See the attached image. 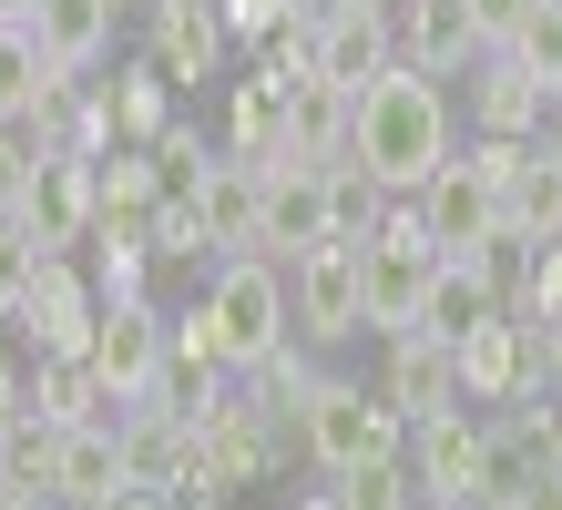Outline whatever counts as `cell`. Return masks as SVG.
<instances>
[{
    "mask_svg": "<svg viewBox=\"0 0 562 510\" xmlns=\"http://www.w3.org/2000/svg\"><path fill=\"white\" fill-rule=\"evenodd\" d=\"M154 276V246H92V286H103V306H134Z\"/></svg>",
    "mask_w": 562,
    "mask_h": 510,
    "instance_id": "obj_34",
    "label": "cell"
},
{
    "mask_svg": "<svg viewBox=\"0 0 562 510\" xmlns=\"http://www.w3.org/2000/svg\"><path fill=\"white\" fill-rule=\"evenodd\" d=\"M103 92H113V133H123V144H154V133L175 123V72H164L154 52H144V61H123Z\"/></svg>",
    "mask_w": 562,
    "mask_h": 510,
    "instance_id": "obj_28",
    "label": "cell"
},
{
    "mask_svg": "<svg viewBox=\"0 0 562 510\" xmlns=\"http://www.w3.org/2000/svg\"><path fill=\"white\" fill-rule=\"evenodd\" d=\"M491 317H512L502 276H491V265H471V256H440V276H429V306H419V327L440 337V348H460V337H481Z\"/></svg>",
    "mask_w": 562,
    "mask_h": 510,
    "instance_id": "obj_21",
    "label": "cell"
},
{
    "mask_svg": "<svg viewBox=\"0 0 562 510\" xmlns=\"http://www.w3.org/2000/svg\"><path fill=\"white\" fill-rule=\"evenodd\" d=\"M409 204H419V225H429V246H440V256H471V265L502 256V194L481 184V163H471V154L440 163V174H429Z\"/></svg>",
    "mask_w": 562,
    "mask_h": 510,
    "instance_id": "obj_8",
    "label": "cell"
},
{
    "mask_svg": "<svg viewBox=\"0 0 562 510\" xmlns=\"http://www.w3.org/2000/svg\"><path fill=\"white\" fill-rule=\"evenodd\" d=\"M113 0H42V11H31V31H42V52L61 61V72H72V82H92V72H103V61H113Z\"/></svg>",
    "mask_w": 562,
    "mask_h": 510,
    "instance_id": "obj_24",
    "label": "cell"
},
{
    "mask_svg": "<svg viewBox=\"0 0 562 510\" xmlns=\"http://www.w3.org/2000/svg\"><path fill=\"white\" fill-rule=\"evenodd\" d=\"M164 306L134 296V306H103V327H92V378L113 388V408H144L164 388Z\"/></svg>",
    "mask_w": 562,
    "mask_h": 510,
    "instance_id": "obj_10",
    "label": "cell"
},
{
    "mask_svg": "<svg viewBox=\"0 0 562 510\" xmlns=\"http://www.w3.org/2000/svg\"><path fill=\"white\" fill-rule=\"evenodd\" d=\"M113 510H175V500H144V490H134V500H113Z\"/></svg>",
    "mask_w": 562,
    "mask_h": 510,
    "instance_id": "obj_43",
    "label": "cell"
},
{
    "mask_svg": "<svg viewBox=\"0 0 562 510\" xmlns=\"http://www.w3.org/2000/svg\"><path fill=\"white\" fill-rule=\"evenodd\" d=\"M400 72V31H389L379 0H327L317 11V82H338V92H369Z\"/></svg>",
    "mask_w": 562,
    "mask_h": 510,
    "instance_id": "obj_12",
    "label": "cell"
},
{
    "mask_svg": "<svg viewBox=\"0 0 562 510\" xmlns=\"http://www.w3.org/2000/svg\"><path fill=\"white\" fill-rule=\"evenodd\" d=\"M21 419H31V367H21V348H0V439Z\"/></svg>",
    "mask_w": 562,
    "mask_h": 510,
    "instance_id": "obj_37",
    "label": "cell"
},
{
    "mask_svg": "<svg viewBox=\"0 0 562 510\" xmlns=\"http://www.w3.org/2000/svg\"><path fill=\"white\" fill-rule=\"evenodd\" d=\"M296 439H307V460L327 480H348L369 460H409V419L379 388H348V378H317V398L296 408Z\"/></svg>",
    "mask_w": 562,
    "mask_h": 510,
    "instance_id": "obj_2",
    "label": "cell"
},
{
    "mask_svg": "<svg viewBox=\"0 0 562 510\" xmlns=\"http://www.w3.org/2000/svg\"><path fill=\"white\" fill-rule=\"evenodd\" d=\"M348 510H419V480H409V460H369V469H348V480H327Z\"/></svg>",
    "mask_w": 562,
    "mask_h": 510,
    "instance_id": "obj_30",
    "label": "cell"
},
{
    "mask_svg": "<svg viewBox=\"0 0 562 510\" xmlns=\"http://www.w3.org/2000/svg\"><path fill=\"white\" fill-rule=\"evenodd\" d=\"M419 510H460V500H419Z\"/></svg>",
    "mask_w": 562,
    "mask_h": 510,
    "instance_id": "obj_45",
    "label": "cell"
},
{
    "mask_svg": "<svg viewBox=\"0 0 562 510\" xmlns=\"http://www.w3.org/2000/svg\"><path fill=\"white\" fill-rule=\"evenodd\" d=\"M61 82H72V72L42 52V31H31V21H0V123H31Z\"/></svg>",
    "mask_w": 562,
    "mask_h": 510,
    "instance_id": "obj_27",
    "label": "cell"
},
{
    "mask_svg": "<svg viewBox=\"0 0 562 510\" xmlns=\"http://www.w3.org/2000/svg\"><path fill=\"white\" fill-rule=\"evenodd\" d=\"M358 154V92L338 82H286V163H348Z\"/></svg>",
    "mask_w": 562,
    "mask_h": 510,
    "instance_id": "obj_19",
    "label": "cell"
},
{
    "mask_svg": "<svg viewBox=\"0 0 562 510\" xmlns=\"http://www.w3.org/2000/svg\"><path fill=\"white\" fill-rule=\"evenodd\" d=\"M491 510H562V469H552V460H532V469H521V480L491 500Z\"/></svg>",
    "mask_w": 562,
    "mask_h": 510,
    "instance_id": "obj_35",
    "label": "cell"
},
{
    "mask_svg": "<svg viewBox=\"0 0 562 510\" xmlns=\"http://www.w3.org/2000/svg\"><path fill=\"white\" fill-rule=\"evenodd\" d=\"M542 378L562 388V327H542Z\"/></svg>",
    "mask_w": 562,
    "mask_h": 510,
    "instance_id": "obj_39",
    "label": "cell"
},
{
    "mask_svg": "<svg viewBox=\"0 0 562 510\" xmlns=\"http://www.w3.org/2000/svg\"><path fill=\"white\" fill-rule=\"evenodd\" d=\"M52 500H61V510H113V500H134V480H123V419H103V429H61Z\"/></svg>",
    "mask_w": 562,
    "mask_h": 510,
    "instance_id": "obj_18",
    "label": "cell"
},
{
    "mask_svg": "<svg viewBox=\"0 0 562 510\" xmlns=\"http://www.w3.org/2000/svg\"><path fill=\"white\" fill-rule=\"evenodd\" d=\"M225 154L236 163H267V154H286V82L256 61V72L225 92Z\"/></svg>",
    "mask_w": 562,
    "mask_h": 510,
    "instance_id": "obj_26",
    "label": "cell"
},
{
    "mask_svg": "<svg viewBox=\"0 0 562 510\" xmlns=\"http://www.w3.org/2000/svg\"><path fill=\"white\" fill-rule=\"evenodd\" d=\"M21 256V225H11V204H0V265H11Z\"/></svg>",
    "mask_w": 562,
    "mask_h": 510,
    "instance_id": "obj_40",
    "label": "cell"
},
{
    "mask_svg": "<svg viewBox=\"0 0 562 510\" xmlns=\"http://www.w3.org/2000/svg\"><path fill=\"white\" fill-rule=\"evenodd\" d=\"M21 306H31V256L0 265V327H21Z\"/></svg>",
    "mask_w": 562,
    "mask_h": 510,
    "instance_id": "obj_38",
    "label": "cell"
},
{
    "mask_svg": "<svg viewBox=\"0 0 562 510\" xmlns=\"http://www.w3.org/2000/svg\"><path fill=\"white\" fill-rule=\"evenodd\" d=\"M512 317H532V327H562V235H552V246H532V256H521Z\"/></svg>",
    "mask_w": 562,
    "mask_h": 510,
    "instance_id": "obj_32",
    "label": "cell"
},
{
    "mask_svg": "<svg viewBox=\"0 0 562 510\" xmlns=\"http://www.w3.org/2000/svg\"><path fill=\"white\" fill-rule=\"evenodd\" d=\"M256 174H267V256H277V265L317 256V246H338V204H327V174H317V163L267 154Z\"/></svg>",
    "mask_w": 562,
    "mask_h": 510,
    "instance_id": "obj_14",
    "label": "cell"
},
{
    "mask_svg": "<svg viewBox=\"0 0 562 510\" xmlns=\"http://www.w3.org/2000/svg\"><path fill=\"white\" fill-rule=\"evenodd\" d=\"M491 194H502V246H552L562 235V154L552 144H512V174Z\"/></svg>",
    "mask_w": 562,
    "mask_h": 510,
    "instance_id": "obj_17",
    "label": "cell"
},
{
    "mask_svg": "<svg viewBox=\"0 0 562 510\" xmlns=\"http://www.w3.org/2000/svg\"><path fill=\"white\" fill-rule=\"evenodd\" d=\"M123 480H134L144 500H184L205 490V450H194V408H123Z\"/></svg>",
    "mask_w": 562,
    "mask_h": 510,
    "instance_id": "obj_6",
    "label": "cell"
},
{
    "mask_svg": "<svg viewBox=\"0 0 562 510\" xmlns=\"http://www.w3.org/2000/svg\"><path fill=\"white\" fill-rule=\"evenodd\" d=\"M512 61L532 72L552 102H562V0H532V21H521V42H512Z\"/></svg>",
    "mask_w": 562,
    "mask_h": 510,
    "instance_id": "obj_31",
    "label": "cell"
},
{
    "mask_svg": "<svg viewBox=\"0 0 562 510\" xmlns=\"http://www.w3.org/2000/svg\"><path fill=\"white\" fill-rule=\"evenodd\" d=\"M113 11H154V0H113Z\"/></svg>",
    "mask_w": 562,
    "mask_h": 510,
    "instance_id": "obj_44",
    "label": "cell"
},
{
    "mask_svg": "<svg viewBox=\"0 0 562 510\" xmlns=\"http://www.w3.org/2000/svg\"><path fill=\"white\" fill-rule=\"evenodd\" d=\"M31 358H92V327H103V286L82 276L72 256H31Z\"/></svg>",
    "mask_w": 562,
    "mask_h": 510,
    "instance_id": "obj_9",
    "label": "cell"
},
{
    "mask_svg": "<svg viewBox=\"0 0 562 510\" xmlns=\"http://www.w3.org/2000/svg\"><path fill=\"white\" fill-rule=\"evenodd\" d=\"M552 469H562V460H552Z\"/></svg>",
    "mask_w": 562,
    "mask_h": 510,
    "instance_id": "obj_46",
    "label": "cell"
},
{
    "mask_svg": "<svg viewBox=\"0 0 562 510\" xmlns=\"http://www.w3.org/2000/svg\"><path fill=\"white\" fill-rule=\"evenodd\" d=\"M471 21H481V52H512L521 21H532V0H471Z\"/></svg>",
    "mask_w": 562,
    "mask_h": 510,
    "instance_id": "obj_36",
    "label": "cell"
},
{
    "mask_svg": "<svg viewBox=\"0 0 562 510\" xmlns=\"http://www.w3.org/2000/svg\"><path fill=\"white\" fill-rule=\"evenodd\" d=\"M21 225V256H72L92 246V154H31L11 184H0Z\"/></svg>",
    "mask_w": 562,
    "mask_h": 510,
    "instance_id": "obj_3",
    "label": "cell"
},
{
    "mask_svg": "<svg viewBox=\"0 0 562 510\" xmlns=\"http://www.w3.org/2000/svg\"><path fill=\"white\" fill-rule=\"evenodd\" d=\"M31 11H42V0H0V21H31Z\"/></svg>",
    "mask_w": 562,
    "mask_h": 510,
    "instance_id": "obj_42",
    "label": "cell"
},
{
    "mask_svg": "<svg viewBox=\"0 0 562 510\" xmlns=\"http://www.w3.org/2000/svg\"><path fill=\"white\" fill-rule=\"evenodd\" d=\"M409 480H419V500H460V510H481V490H491V429H481V419H460V408L419 419V429H409Z\"/></svg>",
    "mask_w": 562,
    "mask_h": 510,
    "instance_id": "obj_11",
    "label": "cell"
},
{
    "mask_svg": "<svg viewBox=\"0 0 562 510\" xmlns=\"http://www.w3.org/2000/svg\"><path fill=\"white\" fill-rule=\"evenodd\" d=\"M205 306H215V327H225V367H236V378L296 337V306H286V265L277 256H225L215 286H205Z\"/></svg>",
    "mask_w": 562,
    "mask_h": 510,
    "instance_id": "obj_4",
    "label": "cell"
},
{
    "mask_svg": "<svg viewBox=\"0 0 562 510\" xmlns=\"http://www.w3.org/2000/svg\"><path fill=\"white\" fill-rule=\"evenodd\" d=\"M154 61L175 82H215L225 72V11L215 0H154Z\"/></svg>",
    "mask_w": 562,
    "mask_h": 510,
    "instance_id": "obj_22",
    "label": "cell"
},
{
    "mask_svg": "<svg viewBox=\"0 0 562 510\" xmlns=\"http://www.w3.org/2000/svg\"><path fill=\"white\" fill-rule=\"evenodd\" d=\"M205 235H215V256H267V174L236 154H215V174H205Z\"/></svg>",
    "mask_w": 562,
    "mask_h": 510,
    "instance_id": "obj_20",
    "label": "cell"
},
{
    "mask_svg": "<svg viewBox=\"0 0 562 510\" xmlns=\"http://www.w3.org/2000/svg\"><path fill=\"white\" fill-rule=\"evenodd\" d=\"M286 306H296V337H307V348H348V337L369 327V286H358V246L348 235L286 265Z\"/></svg>",
    "mask_w": 562,
    "mask_h": 510,
    "instance_id": "obj_7",
    "label": "cell"
},
{
    "mask_svg": "<svg viewBox=\"0 0 562 510\" xmlns=\"http://www.w3.org/2000/svg\"><path fill=\"white\" fill-rule=\"evenodd\" d=\"M296 510H348V500H338V490H307V500H296Z\"/></svg>",
    "mask_w": 562,
    "mask_h": 510,
    "instance_id": "obj_41",
    "label": "cell"
},
{
    "mask_svg": "<svg viewBox=\"0 0 562 510\" xmlns=\"http://www.w3.org/2000/svg\"><path fill=\"white\" fill-rule=\"evenodd\" d=\"M246 398L267 408V419H296V408L317 398V348H307V337H286L277 358H256L246 367Z\"/></svg>",
    "mask_w": 562,
    "mask_h": 510,
    "instance_id": "obj_29",
    "label": "cell"
},
{
    "mask_svg": "<svg viewBox=\"0 0 562 510\" xmlns=\"http://www.w3.org/2000/svg\"><path fill=\"white\" fill-rule=\"evenodd\" d=\"M358 163L379 174V194H419L440 163H460V123H450L440 72L400 61L389 82L358 92Z\"/></svg>",
    "mask_w": 562,
    "mask_h": 510,
    "instance_id": "obj_1",
    "label": "cell"
},
{
    "mask_svg": "<svg viewBox=\"0 0 562 510\" xmlns=\"http://www.w3.org/2000/svg\"><path fill=\"white\" fill-rule=\"evenodd\" d=\"M471 113H481V133H502V144H542V123H552V92L521 72L512 52H491L481 61V82H471Z\"/></svg>",
    "mask_w": 562,
    "mask_h": 510,
    "instance_id": "obj_23",
    "label": "cell"
},
{
    "mask_svg": "<svg viewBox=\"0 0 562 510\" xmlns=\"http://www.w3.org/2000/svg\"><path fill=\"white\" fill-rule=\"evenodd\" d=\"M379 398L400 408V419L419 429V419H440V408H471L460 398V348H440L429 327H409V337H389V367H379Z\"/></svg>",
    "mask_w": 562,
    "mask_h": 510,
    "instance_id": "obj_15",
    "label": "cell"
},
{
    "mask_svg": "<svg viewBox=\"0 0 562 510\" xmlns=\"http://www.w3.org/2000/svg\"><path fill=\"white\" fill-rule=\"evenodd\" d=\"M31 419H52V429H103L123 419L113 388L92 378V358H31Z\"/></svg>",
    "mask_w": 562,
    "mask_h": 510,
    "instance_id": "obj_25",
    "label": "cell"
},
{
    "mask_svg": "<svg viewBox=\"0 0 562 510\" xmlns=\"http://www.w3.org/2000/svg\"><path fill=\"white\" fill-rule=\"evenodd\" d=\"M389 31H400V61H419V72H471V61H491L471 0H389Z\"/></svg>",
    "mask_w": 562,
    "mask_h": 510,
    "instance_id": "obj_16",
    "label": "cell"
},
{
    "mask_svg": "<svg viewBox=\"0 0 562 510\" xmlns=\"http://www.w3.org/2000/svg\"><path fill=\"white\" fill-rule=\"evenodd\" d=\"M154 265H194V256H215V235H205V204H154Z\"/></svg>",
    "mask_w": 562,
    "mask_h": 510,
    "instance_id": "obj_33",
    "label": "cell"
},
{
    "mask_svg": "<svg viewBox=\"0 0 562 510\" xmlns=\"http://www.w3.org/2000/svg\"><path fill=\"white\" fill-rule=\"evenodd\" d=\"M194 450H205V490H225V500L277 480V419L246 388H205L194 398Z\"/></svg>",
    "mask_w": 562,
    "mask_h": 510,
    "instance_id": "obj_5",
    "label": "cell"
},
{
    "mask_svg": "<svg viewBox=\"0 0 562 510\" xmlns=\"http://www.w3.org/2000/svg\"><path fill=\"white\" fill-rule=\"evenodd\" d=\"M532 388H552V378H542V327H532V317H491L481 337H460V398L512 408V398H532Z\"/></svg>",
    "mask_w": 562,
    "mask_h": 510,
    "instance_id": "obj_13",
    "label": "cell"
}]
</instances>
